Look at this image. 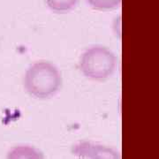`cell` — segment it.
<instances>
[{
  "label": "cell",
  "mask_w": 159,
  "mask_h": 159,
  "mask_svg": "<svg viewBox=\"0 0 159 159\" xmlns=\"http://www.w3.org/2000/svg\"><path fill=\"white\" fill-rule=\"evenodd\" d=\"M60 72L53 64L40 61L30 66L24 77V87L30 96L45 99L54 96L61 87Z\"/></svg>",
  "instance_id": "6da1fadb"
},
{
  "label": "cell",
  "mask_w": 159,
  "mask_h": 159,
  "mask_svg": "<svg viewBox=\"0 0 159 159\" xmlns=\"http://www.w3.org/2000/svg\"><path fill=\"white\" fill-rule=\"evenodd\" d=\"M117 66V57L109 49L94 46L86 50L80 59L79 67L83 75L94 80L108 79Z\"/></svg>",
  "instance_id": "7a4b0ae2"
},
{
  "label": "cell",
  "mask_w": 159,
  "mask_h": 159,
  "mask_svg": "<svg viewBox=\"0 0 159 159\" xmlns=\"http://www.w3.org/2000/svg\"><path fill=\"white\" fill-rule=\"evenodd\" d=\"M72 153L80 158L114 159L118 153L112 148L91 142H80L74 145Z\"/></svg>",
  "instance_id": "3957f363"
},
{
  "label": "cell",
  "mask_w": 159,
  "mask_h": 159,
  "mask_svg": "<svg viewBox=\"0 0 159 159\" xmlns=\"http://www.w3.org/2000/svg\"><path fill=\"white\" fill-rule=\"evenodd\" d=\"M9 158H43V155L36 148L29 146H19L8 154Z\"/></svg>",
  "instance_id": "277c9868"
},
{
  "label": "cell",
  "mask_w": 159,
  "mask_h": 159,
  "mask_svg": "<svg viewBox=\"0 0 159 159\" xmlns=\"http://www.w3.org/2000/svg\"><path fill=\"white\" fill-rule=\"evenodd\" d=\"M51 11L57 13H66L74 10L79 0H44Z\"/></svg>",
  "instance_id": "5b68a950"
},
{
  "label": "cell",
  "mask_w": 159,
  "mask_h": 159,
  "mask_svg": "<svg viewBox=\"0 0 159 159\" xmlns=\"http://www.w3.org/2000/svg\"><path fill=\"white\" fill-rule=\"evenodd\" d=\"M89 6L98 11L114 10L120 6L122 0H86Z\"/></svg>",
  "instance_id": "8992f818"
}]
</instances>
